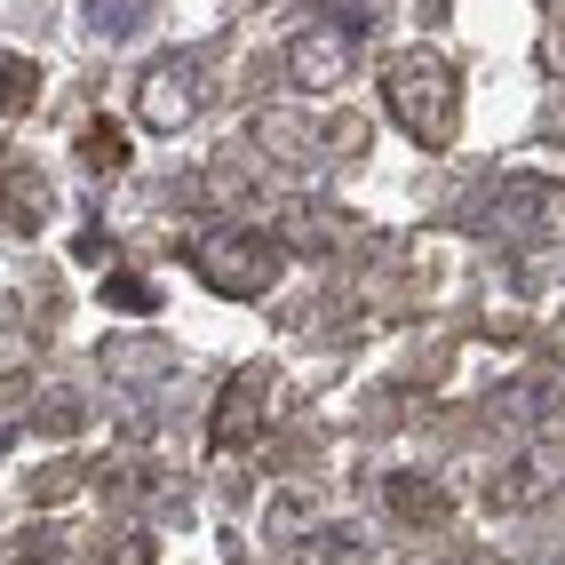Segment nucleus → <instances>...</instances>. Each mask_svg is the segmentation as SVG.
Here are the masks:
<instances>
[{"label": "nucleus", "mask_w": 565, "mask_h": 565, "mask_svg": "<svg viewBox=\"0 0 565 565\" xmlns=\"http://www.w3.org/2000/svg\"><path fill=\"white\" fill-rule=\"evenodd\" d=\"M32 423H41L49 438H72V430H88V398L81 391H41L32 398Z\"/></svg>", "instance_id": "obj_14"}, {"label": "nucleus", "mask_w": 565, "mask_h": 565, "mask_svg": "<svg viewBox=\"0 0 565 565\" xmlns=\"http://www.w3.org/2000/svg\"><path fill=\"white\" fill-rule=\"evenodd\" d=\"M104 303H111V311H128V319H143V311L160 303V287H152V279H136V271H104Z\"/></svg>", "instance_id": "obj_16"}, {"label": "nucleus", "mask_w": 565, "mask_h": 565, "mask_svg": "<svg viewBox=\"0 0 565 565\" xmlns=\"http://www.w3.org/2000/svg\"><path fill=\"white\" fill-rule=\"evenodd\" d=\"M502 223H510V232L550 239V232H557V183H550V175H510V183H502Z\"/></svg>", "instance_id": "obj_8"}, {"label": "nucleus", "mask_w": 565, "mask_h": 565, "mask_svg": "<svg viewBox=\"0 0 565 565\" xmlns=\"http://www.w3.org/2000/svg\"><path fill=\"white\" fill-rule=\"evenodd\" d=\"M383 502H391L406 525H446V518H455V494H446L438 478H414V470H391V478H383Z\"/></svg>", "instance_id": "obj_9"}, {"label": "nucleus", "mask_w": 565, "mask_h": 565, "mask_svg": "<svg viewBox=\"0 0 565 565\" xmlns=\"http://www.w3.org/2000/svg\"><path fill=\"white\" fill-rule=\"evenodd\" d=\"M24 423H32V383L24 374H0V455L24 438Z\"/></svg>", "instance_id": "obj_15"}, {"label": "nucleus", "mask_w": 565, "mask_h": 565, "mask_svg": "<svg viewBox=\"0 0 565 565\" xmlns=\"http://www.w3.org/2000/svg\"><path fill=\"white\" fill-rule=\"evenodd\" d=\"M49 215H56V192H49L41 168H24V160L0 168V232H9V239H41Z\"/></svg>", "instance_id": "obj_6"}, {"label": "nucleus", "mask_w": 565, "mask_h": 565, "mask_svg": "<svg viewBox=\"0 0 565 565\" xmlns=\"http://www.w3.org/2000/svg\"><path fill=\"white\" fill-rule=\"evenodd\" d=\"M438 565H494L486 550H455V557H438Z\"/></svg>", "instance_id": "obj_20"}, {"label": "nucleus", "mask_w": 565, "mask_h": 565, "mask_svg": "<svg viewBox=\"0 0 565 565\" xmlns=\"http://www.w3.org/2000/svg\"><path fill=\"white\" fill-rule=\"evenodd\" d=\"M334 232H343V223H327V207H303V232H287V239H303V247H334Z\"/></svg>", "instance_id": "obj_19"}, {"label": "nucleus", "mask_w": 565, "mask_h": 565, "mask_svg": "<svg viewBox=\"0 0 565 565\" xmlns=\"http://www.w3.org/2000/svg\"><path fill=\"white\" fill-rule=\"evenodd\" d=\"M41 96V64L32 56H0V111H24Z\"/></svg>", "instance_id": "obj_17"}, {"label": "nucleus", "mask_w": 565, "mask_h": 565, "mask_svg": "<svg viewBox=\"0 0 565 565\" xmlns=\"http://www.w3.org/2000/svg\"><path fill=\"white\" fill-rule=\"evenodd\" d=\"M255 143L271 160H319V128L311 120H287V111H255Z\"/></svg>", "instance_id": "obj_10"}, {"label": "nucleus", "mask_w": 565, "mask_h": 565, "mask_svg": "<svg viewBox=\"0 0 565 565\" xmlns=\"http://www.w3.org/2000/svg\"><path fill=\"white\" fill-rule=\"evenodd\" d=\"M374 32V9H327L319 24H303L287 41V81L303 96H334L359 72V41Z\"/></svg>", "instance_id": "obj_3"}, {"label": "nucleus", "mask_w": 565, "mask_h": 565, "mask_svg": "<svg viewBox=\"0 0 565 565\" xmlns=\"http://www.w3.org/2000/svg\"><path fill=\"white\" fill-rule=\"evenodd\" d=\"M104 374L111 383H168L175 351H168V334H120V343H104Z\"/></svg>", "instance_id": "obj_7"}, {"label": "nucleus", "mask_w": 565, "mask_h": 565, "mask_svg": "<svg viewBox=\"0 0 565 565\" xmlns=\"http://www.w3.org/2000/svg\"><path fill=\"white\" fill-rule=\"evenodd\" d=\"M550 486H557V462L550 455H525L510 478H494V486H486V502H502V510H518V502H534V494H550Z\"/></svg>", "instance_id": "obj_11"}, {"label": "nucleus", "mask_w": 565, "mask_h": 565, "mask_svg": "<svg viewBox=\"0 0 565 565\" xmlns=\"http://www.w3.org/2000/svg\"><path fill=\"white\" fill-rule=\"evenodd\" d=\"M263 423H271V366H239L232 383L215 391V414H207V455H232V446H255Z\"/></svg>", "instance_id": "obj_4"}, {"label": "nucleus", "mask_w": 565, "mask_h": 565, "mask_svg": "<svg viewBox=\"0 0 565 565\" xmlns=\"http://www.w3.org/2000/svg\"><path fill=\"white\" fill-rule=\"evenodd\" d=\"M200 104H207V81H200V64H152L136 81V111H143V128H160V136H175V128H192L200 120Z\"/></svg>", "instance_id": "obj_5"}, {"label": "nucleus", "mask_w": 565, "mask_h": 565, "mask_svg": "<svg viewBox=\"0 0 565 565\" xmlns=\"http://www.w3.org/2000/svg\"><path fill=\"white\" fill-rule=\"evenodd\" d=\"M271 534L311 542V534H319V502H311V494H279V502H271Z\"/></svg>", "instance_id": "obj_18"}, {"label": "nucleus", "mask_w": 565, "mask_h": 565, "mask_svg": "<svg viewBox=\"0 0 565 565\" xmlns=\"http://www.w3.org/2000/svg\"><path fill=\"white\" fill-rule=\"evenodd\" d=\"M192 271L215 295H232V303H263V295L279 287V271H287V247L263 239V232H239V223H223V232L192 239Z\"/></svg>", "instance_id": "obj_2"}, {"label": "nucleus", "mask_w": 565, "mask_h": 565, "mask_svg": "<svg viewBox=\"0 0 565 565\" xmlns=\"http://www.w3.org/2000/svg\"><path fill=\"white\" fill-rule=\"evenodd\" d=\"M152 17H160L152 0H96V9H88V32H96V41H128V32H143Z\"/></svg>", "instance_id": "obj_13"}, {"label": "nucleus", "mask_w": 565, "mask_h": 565, "mask_svg": "<svg viewBox=\"0 0 565 565\" xmlns=\"http://www.w3.org/2000/svg\"><path fill=\"white\" fill-rule=\"evenodd\" d=\"M81 168H96V175H120L128 168V128L111 120V111L81 128Z\"/></svg>", "instance_id": "obj_12"}, {"label": "nucleus", "mask_w": 565, "mask_h": 565, "mask_svg": "<svg viewBox=\"0 0 565 565\" xmlns=\"http://www.w3.org/2000/svg\"><path fill=\"white\" fill-rule=\"evenodd\" d=\"M383 104L423 152H446V143L462 136V81H455V64L430 56V49H406V56L383 64Z\"/></svg>", "instance_id": "obj_1"}]
</instances>
